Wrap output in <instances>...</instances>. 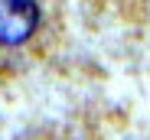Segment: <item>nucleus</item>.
Wrapping results in <instances>:
<instances>
[{
	"label": "nucleus",
	"mask_w": 150,
	"mask_h": 140,
	"mask_svg": "<svg viewBox=\"0 0 150 140\" xmlns=\"http://www.w3.org/2000/svg\"><path fill=\"white\" fill-rule=\"evenodd\" d=\"M36 0H0V46H20L36 33Z\"/></svg>",
	"instance_id": "nucleus-1"
}]
</instances>
